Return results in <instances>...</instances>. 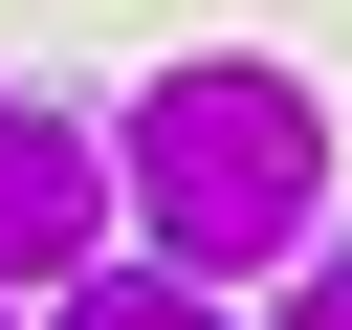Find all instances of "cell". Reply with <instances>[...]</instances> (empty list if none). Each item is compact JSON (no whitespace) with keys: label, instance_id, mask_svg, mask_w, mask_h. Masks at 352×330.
<instances>
[{"label":"cell","instance_id":"6da1fadb","mask_svg":"<svg viewBox=\"0 0 352 330\" xmlns=\"http://www.w3.org/2000/svg\"><path fill=\"white\" fill-rule=\"evenodd\" d=\"M110 220H154V264H198V286L308 264V242H330V110H308L286 66L198 44V66L132 88V132H110Z\"/></svg>","mask_w":352,"mask_h":330},{"label":"cell","instance_id":"7a4b0ae2","mask_svg":"<svg viewBox=\"0 0 352 330\" xmlns=\"http://www.w3.org/2000/svg\"><path fill=\"white\" fill-rule=\"evenodd\" d=\"M66 264H110V132L0 88V308H44Z\"/></svg>","mask_w":352,"mask_h":330},{"label":"cell","instance_id":"3957f363","mask_svg":"<svg viewBox=\"0 0 352 330\" xmlns=\"http://www.w3.org/2000/svg\"><path fill=\"white\" fill-rule=\"evenodd\" d=\"M22 330H220V286H198V264H154V242H132V264H66V286H44V308H22Z\"/></svg>","mask_w":352,"mask_h":330},{"label":"cell","instance_id":"277c9868","mask_svg":"<svg viewBox=\"0 0 352 330\" xmlns=\"http://www.w3.org/2000/svg\"><path fill=\"white\" fill-rule=\"evenodd\" d=\"M286 330H352V242H308V286H286Z\"/></svg>","mask_w":352,"mask_h":330},{"label":"cell","instance_id":"5b68a950","mask_svg":"<svg viewBox=\"0 0 352 330\" xmlns=\"http://www.w3.org/2000/svg\"><path fill=\"white\" fill-rule=\"evenodd\" d=\"M0 330H22V308H0Z\"/></svg>","mask_w":352,"mask_h":330}]
</instances>
